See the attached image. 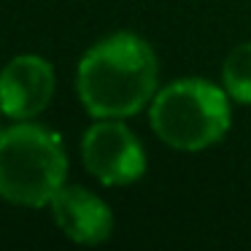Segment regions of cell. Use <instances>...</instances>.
<instances>
[{"label":"cell","mask_w":251,"mask_h":251,"mask_svg":"<svg viewBox=\"0 0 251 251\" xmlns=\"http://www.w3.org/2000/svg\"><path fill=\"white\" fill-rule=\"evenodd\" d=\"M159 62L154 49L135 33H114L81 57L76 89L95 119H127L157 95Z\"/></svg>","instance_id":"1"},{"label":"cell","mask_w":251,"mask_h":251,"mask_svg":"<svg viewBox=\"0 0 251 251\" xmlns=\"http://www.w3.org/2000/svg\"><path fill=\"white\" fill-rule=\"evenodd\" d=\"M229 95L208 78H178L157 89L149 103V122L162 143L178 151L211 149L229 130Z\"/></svg>","instance_id":"2"},{"label":"cell","mask_w":251,"mask_h":251,"mask_svg":"<svg viewBox=\"0 0 251 251\" xmlns=\"http://www.w3.org/2000/svg\"><path fill=\"white\" fill-rule=\"evenodd\" d=\"M68 157L62 138L41 125L17 122L0 132V197L44 208L65 186Z\"/></svg>","instance_id":"3"},{"label":"cell","mask_w":251,"mask_h":251,"mask_svg":"<svg viewBox=\"0 0 251 251\" xmlns=\"http://www.w3.org/2000/svg\"><path fill=\"white\" fill-rule=\"evenodd\" d=\"M81 159L105 186L135 184L146 173V151L138 135L119 119H100L84 132Z\"/></svg>","instance_id":"4"},{"label":"cell","mask_w":251,"mask_h":251,"mask_svg":"<svg viewBox=\"0 0 251 251\" xmlns=\"http://www.w3.org/2000/svg\"><path fill=\"white\" fill-rule=\"evenodd\" d=\"M54 95V68L38 54H19L0 71V111L14 122L38 116Z\"/></svg>","instance_id":"5"},{"label":"cell","mask_w":251,"mask_h":251,"mask_svg":"<svg viewBox=\"0 0 251 251\" xmlns=\"http://www.w3.org/2000/svg\"><path fill=\"white\" fill-rule=\"evenodd\" d=\"M51 216L62 235L81 246H98L114 232L111 208L84 186H62L49 202Z\"/></svg>","instance_id":"6"},{"label":"cell","mask_w":251,"mask_h":251,"mask_svg":"<svg viewBox=\"0 0 251 251\" xmlns=\"http://www.w3.org/2000/svg\"><path fill=\"white\" fill-rule=\"evenodd\" d=\"M222 87L229 100L240 105H251V41L238 44L222 65Z\"/></svg>","instance_id":"7"}]
</instances>
